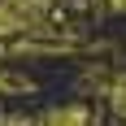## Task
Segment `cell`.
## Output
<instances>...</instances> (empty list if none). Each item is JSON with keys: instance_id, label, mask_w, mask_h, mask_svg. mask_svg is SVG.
<instances>
[{"instance_id": "7a4b0ae2", "label": "cell", "mask_w": 126, "mask_h": 126, "mask_svg": "<svg viewBox=\"0 0 126 126\" xmlns=\"http://www.w3.org/2000/svg\"><path fill=\"white\" fill-rule=\"evenodd\" d=\"M109 4H113V9H117V13H126V0H109Z\"/></svg>"}, {"instance_id": "6da1fadb", "label": "cell", "mask_w": 126, "mask_h": 126, "mask_svg": "<svg viewBox=\"0 0 126 126\" xmlns=\"http://www.w3.org/2000/svg\"><path fill=\"white\" fill-rule=\"evenodd\" d=\"M44 126H87V109H78V104H65V109H52Z\"/></svg>"}]
</instances>
